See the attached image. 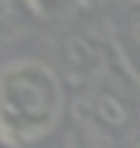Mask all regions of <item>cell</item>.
<instances>
[{
	"mask_svg": "<svg viewBox=\"0 0 140 148\" xmlns=\"http://www.w3.org/2000/svg\"><path fill=\"white\" fill-rule=\"evenodd\" d=\"M64 109V89L54 69L37 59H17L0 72V133L25 146L47 136Z\"/></svg>",
	"mask_w": 140,
	"mask_h": 148,
	"instance_id": "cell-1",
	"label": "cell"
},
{
	"mask_svg": "<svg viewBox=\"0 0 140 148\" xmlns=\"http://www.w3.org/2000/svg\"><path fill=\"white\" fill-rule=\"evenodd\" d=\"M135 114V94L125 77L108 74L101 77L91 94V116L101 128L120 131Z\"/></svg>",
	"mask_w": 140,
	"mask_h": 148,
	"instance_id": "cell-2",
	"label": "cell"
},
{
	"mask_svg": "<svg viewBox=\"0 0 140 148\" xmlns=\"http://www.w3.org/2000/svg\"><path fill=\"white\" fill-rule=\"evenodd\" d=\"M118 40L128 59V72L140 77V0H133L118 20Z\"/></svg>",
	"mask_w": 140,
	"mask_h": 148,
	"instance_id": "cell-3",
	"label": "cell"
},
{
	"mask_svg": "<svg viewBox=\"0 0 140 148\" xmlns=\"http://www.w3.org/2000/svg\"><path fill=\"white\" fill-rule=\"evenodd\" d=\"M35 17L27 0H0V40L20 37Z\"/></svg>",
	"mask_w": 140,
	"mask_h": 148,
	"instance_id": "cell-4",
	"label": "cell"
},
{
	"mask_svg": "<svg viewBox=\"0 0 140 148\" xmlns=\"http://www.w3.org/2000/svg\"><path fill=\"white\" fill-rule=\"evenodd\" d=\"M37 17H57L74 10L79 0H27Z\"/></svg>",
	"mask_w": 140,
	"mask_h": 148,
	"instance_id": "cell-5",
	"label": "cell"
},
{
	"mask_svg": "<svg viewBox=\"0 0 140 148\" xmlns=\"http://www.w3.org/2000/svg\"><path fill=\"white\" fill-rule=\"evenodd\" d=\"M67 148H99V146H96V141L88 133H71Z\"/></svg>",
	"mask_w": 140,
	"mask_h": 148,
	"instance_id": "cell-6",
	"label": "cell"
},
{
	"mask_svg": "<svg viewBox=\"0 0 140 148\" xmlns=\"http://www.w3.org/2000/svg\"><path fill=\"white\" fill-rule=\"evenodd\" d=\"M0 148H20V146H17V143H12L7 136H3V133H0Z\"/></svg>",
	"mask_w": 140,
	"mask_h": 148,
	"instance_id": "cell-7",
	"label": "cell"
}]
</instances>
